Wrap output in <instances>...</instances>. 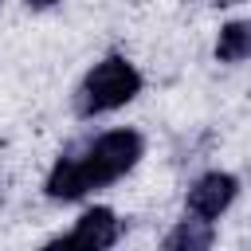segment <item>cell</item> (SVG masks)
<instances>
[{
	"mask_svg": "<svg viewBox=\"0 0 251 251\" xmlns=\"http://www.w3.org/2000/svg\"><path fill=\"white\" fill-rule=\"evenodd\" d=\"M141 157H145V137L137 129H106L82 153H63L51 165L43 188L51 200H82L86 192L122 180Z\"/></svg>",
	"mask_w": 251,
	"mask_h": 251,
	"instance_id": "6da1fadb",
	"label": "cell"
},
{
	"mask_svg": "<svg viewBox=\"0 0 251 251\" xmlns=\"http://www.w3.org/2000/svg\"><path fill=\"white\" fill-rule=\"evenodd\" d=\"M141 94V71L126 59V55H106L102 63H94L78 86V118H94V114H110L129 106Z\"/></svg>",
	"mask_w": 251,
	"mask_h": 251,
	"instance_id": "7a4b0ae2",
	"label": "cell"
},
{
	"mask_svg": "<svg viewBox=\"0 0 251 251\" xmlns=\"http://www.w3.org/2000/svg\"><path fill=\"white\" fill-rule=\"evenodd\" d=\"M118 235H122V220H118L110 208H86L67 235L51 239V247H90V251H106V247L118 243Z\"/></svg>",
	"mask_w": 251,
	"mask_h": 251,
	"instance_id": "3957f363",
	"label": "cell"
},
{
	"mask_svg": "<svg viewBox=\"0 0 251 251\" xmlns=\"http://www.w3.org/2000/svg\"><path fill=\"white\" fill-rule=\"evenodd\" d=\"M235 196H239V180L231 173H204L188 188V212L200 220H220Z\"/></svg>",
	"mask_w": 251,
	"mask_h": 251,
	"instance_id": "277c9868",
	"label": "cell"
},
{
	"mask_svg": "<svg viewBox=\"0 0 251 251\" xmlns=\"http://www.w3.org/2000/svg\"><path fill=\"white\" fill-rule=\"evenodd\" d=\"M212 239H216V231H212V220H200V216H184V220H176V227L161 239V247L165 251H208L212 247Z\"/></svg>",
	"mask_w": 251,
	"mask_h": 251,
	"instance_id": "5b68a950",
	"label": "cell"
},
{
	"mask_svg": "<svg viewBox=\"0 0 251 251\" xmlns=\"http://www.w3.org/2000/svg\"><path fill=\"white\" fill-rule=\"evenodd\" d=\"M251 55V27L247 20H231L220 27V39H216V59L220 63H243Z\"/></svg>",
	"mask_w": 251,
	"mask_h": 251,
	"instance_id": "8992f818",
	"label": "cell"
},
{
	"mask_svg": "<svg viewBox=\"0 0 251 251\" xmlns=\"http://www.w3.org/2000/svg\"><path fill=\"white\" fill-rule=\"evenodd\" d=\"M24 4H27V8H55L59 0H24Z\"/></svg>",
	"mask_w": 251,
	"mask_h": 251,
	"instance_id": "52a82bcc",
	"label": "cell"
}]
</instances>
